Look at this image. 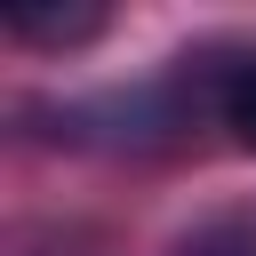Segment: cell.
I'll return each mask as SVG.
<instances>
[{
    "instance_id": "cell-1",
    "label": "cell",
    "mask_w": 256,
    "mask_h": 256,
    "mask_svg": "<svg viewBox=\"0 0 256 256\" xmlns=\"http://www.w3.org/2000/svg\"><path fill=\"white\" fill-rule=\"evenodd\" d=\"M112 24V8H8V40L24 48H88Z\"/></svg>"
},
{
    "instance_id": "cell-2",
    "label": "cell",
    "mask_w": 256,
    "mask_h": 256,
    "mask_svg": "<svg viewBox=\"0 0 256 256\" xmlns=\"http://www.w3.org/2000/svg\"><path fill=\"white\" fill-rule=\"evenodd\" d=\"M216 120L232 128V144L256 152V48H240V56L216 72Z\"/></svg>"
}]
</instances>
